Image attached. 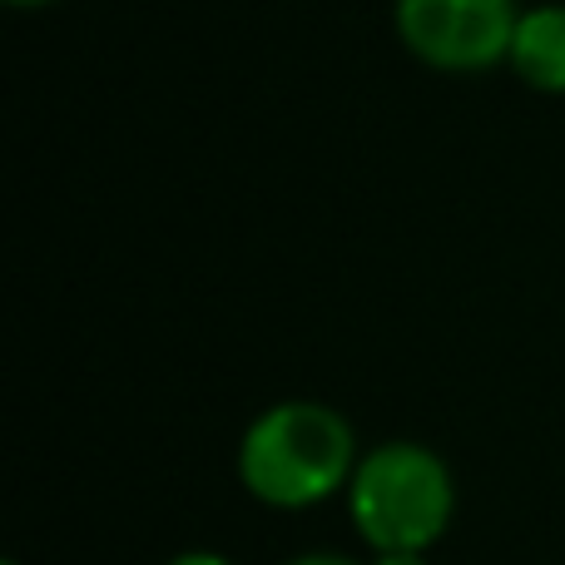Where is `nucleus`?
<instances>
[{
    "label": "nucleus",
    "instance_id": "8",
    "mask_svg": "<svg viewBox=\"0 0 565 565\" xmlns=\"http://www.w3.org/2000/svg\"><path fill=\"white\" fill-rule=\"evenodd\" d=\"M10 6H20V10H40V6H55V0H10Z\"/></svg>",
    "mask_w": 565,
    "mask_h": 565
},
{
    "label": "nucleus",
    "instance_id": "2",
    "mask_svg": "<svg viewBox=\"0 0 565 565\" xmlns=\"http://www.w3.org/2000/svg\"><path fill=\"white\" fill-rule=\"evenodd\" d=\"M348 516L367 551H431L457 516L451 467L422 441H377L348 481Z\"/></svg>",
    "mask_w": 565,
    "mask_h": 565
},
{
    "label": "nucleus",
    "instance_id": "6",
    "mask_svg": "<svg viewBox=\"0 0 565 565\" xmlns=\"http://www.w3.org/2000/svg\"><path fill=\"white\" fill-rule=\"evenodd\" d=\"M367 565H431L427 551H377Z\"/></svg>",
    "mask_w": 565,
    "mask_h": 565
},
{
    "label": "nucleus",
    "instance_id": "4",
    "mask_svg": "<svg viewBox=\"0 0 565 565\" xmlns=\"http://www.w3.org/2000/svg\"><path fill=\"white\" fill-rule=\"evenodd\" d=\"M507 65L536 95H565V6H526L511 35Z\"/></svg>",
    "mask_w": 565,
    "mask_h": 565
},
{
    "label": "nucleus",
    "instance_id": "7",
    "mask_svg": "<svg viewBox=\"0 0 565 565\" xmlns=\"http://www.w3.org/2000/svg\"><path fill=\"white\" fill-rule=\"evenodd\" d=\"M288 565H358V561L338 556V551H308V556H292Z\"/></svg>",
    "mask_w": 565,
    "mask_h": 565
},
{
    "label": "nucleus",
    "instance_id": "3",
    "mask_svg": "<svg viewBox=\"0 0 565 565\" xmlns=\"http://www.w3.org/2000/svg\"><path fill=\"white\" fill-rule=\"evenodd\" d=\"M516 20V0H397L392 6V25L407 55L441 75H477L507 65Z\"/></svg>",
    "mask_w": 565,
    "mask_h": 565
},
{
    "label": "nucleus",
    "instance_id": "9",
    "mask_svg": "<svg viewBox=\"0 0 565 565\" xmlns=\"http://www.w3.org/2000/svg\"><path fill=\"white\" fill-rule=\"evenodd\" d=\"M6 565H20V561H6Z\"/></svg>",
    "mask_w": 565,
    "mask_h": 565
},
{
    "label": "nucleus",
    "instance_id": "5",
    "mask_svg": "<svg viewBox=\"0 0 565 565\" xmlns=\"http://www.w3.org/2000/svg\"><path fill=\"white\" fill-rule=\"evenodd\" d=\"M164 565H238V561H228L224 551H179V556H169Z\"/></svg>",
    "mask_w": 565,
    "mask_h": 565
},
{
    "label": "nucleus",
    "instance_id": "1",
    "mask_svg": "<svg viewBox=\"0 0 565 565\" xmlns=\"http://www.w3.org/2000/svg\"><path fill=\"white\" fill-rule=\"evenodd\" d=\"M358 461L362 451L352 422L312 397L264 407L238 441V481L274 511H302L348 491Z\"/></svg>",
    "mask_w": 565,
    "mask_h": 565
}]
</instances>
